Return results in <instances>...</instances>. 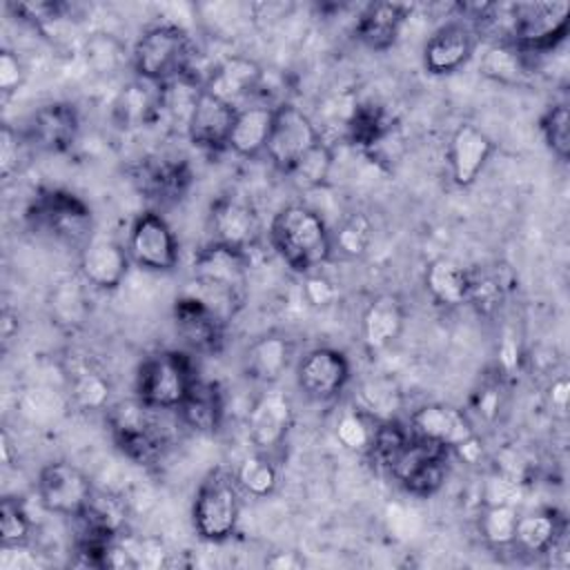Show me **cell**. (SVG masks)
<instances>
[{"mask_svg": "<svg viewBox=\"0 0 570 570\" xmlns=\"http://www.w3.org/2000/svg\"><path fill=\"white\" fill-rule=\"evenodd\" d=\"M376 425H379V421H374L372 416H367L358 407H352V410L341 414V419L336 423V439L347 450L367 454L370 448H372V441H374Z\"/></svg>", "mask_w": 570, "mask_h": 570, "instance_id": "41", "label": "cell"}, {"mask_svg": "<svg viewBox=\"0 0 570 570\" xmlns=\"http://www.w3.org/2000/svg\"><path fill=\"white\" fill-rule=\"evenodd\" d=\"M207 229L209 243L247 256L261 240V218L256 209L236 196H223L212 205Z\"/></svg>", "mask_w": 570, "mask_h": 570, "instance_id": "15", "label": "cell"}, {"mask_svg": "<svg viewBox=\"0 0 570 570\" xmlns=\"http://www.w3.org/2000/svg\"><path fill=\"white\" fill-rule=\"evenodd\" d=\"M274 105L265 102H247L238 107L227 138V149L240 158H256L265 154L274 125Z\"/></svg>", "mask_w": 570, "mask_h": 570, "instance_id": "27", "label": "cell"}, {"mask_svg": "<svg viewBox=\"0 0 570 570\" xmlns=\"http://www.w3.org/2000/svg\"><path fill=\"white\" fill-rule=\"evenodd\" d=\"M234 105L216 98L214 94L205 91L200 87L191 111L187 116L185 129H187V138L191 145H196L198 149H207V151H218V149H227V138L234 125V116H236Z\"/></svg>", "mask_w": 570, "mask_h": 570, "instance_id": "19", "label": "cell"}, {"mask_svg": "<svg viewBox=\"0 0 570 570\" xmlns=\"http://www.w3.org/2000/svg\"><path fill=\"white\" fill-rule=\"evenodd\" d=\"M38 501L47 512L60 517H80L94 501V485L89 476L69 461H51L40 468Z\"/></svg>", "mask_w": 570, "mask_h": 570, "instance_id": "11", "label": "cell"}, {"mask_svg": "<svg viewBox=\"0 0 570 570\" xmlns=\"http://www.w3.org/2000/svg\"><path fill=\"white\" fill-rule=\"evenodd\" d=\"M24 78V71H22V65H20V58L9 51V49H2L0 53V87L4 94H11L18 89V85L22 82Z\"/></svg>", "mask_w": 570, "mask_h": 570, "instance_id": "47", "label": "cell"}, {"mask_svg": "<svg viewBox=\"0 0 570 570\" xmlns=\"http://www.w3.org/2000/svg\"><path fill=\"white\" fill-rule=\"evenodd\" d=\"M27 145H29V140H27L24 134L13 131L9 125L2 127V138H0V169H2V176H4V178H9L13 171H18Z\"/></svg>", "mask_w": 570, "mask_h": 570, "instance_id": "44", "label": "cell"}, {"mask_svg": "<svg viewBox=\"0 0 570 570\" xmlns=\"http://www.w3.org/2000/svg\"><path fill=\"white\" fill-rule=\"evenodd\" d=\"M479 45V29L472 22L450 20L441 24L423 47V69L432 76H450L465 67Z\"/></svg>", "mask_w": 570, "mask_h": 570, "instance_id": "16", "label": "cell"}, {"mask_svg": "<svg viewBox=\"0 0 570 570\" xmlns=\"http://www.w3.org/2000/svg\"><path fill=\"white\" fill-rule=\"evenodd\" d=\"M372 240V223L365 214L354 212L341 220V225L332 232V247L343 256L356 258L363 256Z\"/></svg>", "mask_w": 570, "mask_h": 570, "instance_id": "40", "label": "cell"}, {"mask_svg": "<svg viewBox=\"0 0 570 570\" xmlns=\"http://www.w3.org/2000/svg\"><path fill=\"white\" fill-rule=\"evenodd\" d=\"M158 412L160 410L145 405L136 396L107 405V425L111 439L125 456L138 463H151L163 454L167 436L156 416Z\"/></svg>", "mask_w": 570, "mask_h": 570, "instance_id": "6", "label": "cell"}, {"mask_svg": "<svg viewBox=\"0 0 570 570\" xmlns=\"http://www.w3.org/2000/svg\"><path fill=\"white\" fill-rule=\"evenodd\" d=\"M494 154V140L474 122H461L448 142L450 178L456 187H470Z\"/></svg>", "mask_w": 570, "mask_h": 570, "instance_id": "20", "label": "cell"}, {"mask_svg": "<svg viewBox=\"0 0 570 570\" xmlns=\"http://www.w3.org/2000/svg\"><path fill=\"white\" fill-rule=\"evenodd\" d=\"M566 401H568V381L566 376H561L552 383V405L566 407Z\"/></svg>", "mask_w": 570, "mask_h": 570, "instance_id": "50", "label": "cell"}, {"mask_svg": "<svg viewBox=\"0 0 570 570\" xmlns=\"http://www.w3.org/2000/svg\"><path fill=\"white\" fill-rule=\"evenodd\" d=\"M503 407V390L499 383H483L474 394H472V410L483 419V421H494L499 419Z\"/></svg>", "mask_w": 570, "mask_h": 570, "instance_id": "45", "label": "cell"}, {"mask_svg": "<svg viewBox=\"0 0 570 570\" xmlns=\"http://www.w3.org/2000/svg\"><path fill=\"white\" fill-rule=\"evenodd\" d=\"M454 454H459L465 463H476L483 456V443L479 441V436L474 434L472 439H468L465 443H461L459 448L452 450Z\"/></svg>", "mask_w": 570, "mask_h": 570, "instance_id": "48", "label": "cell"}, {"mask_svg": "<svg viewBox=\"0 0 570 570\" xmlns=\"http://www.w3.org/2000/svg\"><path fill=\"white\" fill-rule=\"evenodd\" d=\"M263 76V67L254 58L236 53L218 60L200 87L234 107H243L261 87Z\"/></svg>", "mask_w": 570, "mask_h": 570, "instance_id": "22", "label": "cell"}, {"mask_svg": "<svg viewBox=\"0 0 570 570\" xmlns=\"http://www.w3.org/2000/svg\"><path fill=\"white\" fill-rule=\"evenodd\" d=\"M352 365L345 352L318 345L307 350L296 363V387L305 399L316 403H327L341 396L350 385Z\"/></svg>", "mask_w": 570, "mask_h": 570, "instance_id": "12", "label": "cell"}, {"mask_svg": "<svg viewBox=\"0 0 570 570\" xmlns=\"http://www.w3.org/2000/svg\"><path fill=\"white\" fill-rule=\"evenodd\" d=\"M412 9L401 2H372L356 18L354 33L372 51H387L396 45L405 18Z\"/></svg>", "mask_w": 570, "mask_h": 570, "instance_id": "26", "label": "cell"}, {"mask_svg": "<svg viewBox=\"0 0 570 570\" xmlns=\"http://www.w3.org/2000/svg\"><path fill=\"white\" fill-rule=\"evenodd\" d=\"M318 142H323V134L301 107L294 102L276 105L265 156L278 171L287 176Z\"/></svg>", "mask_w": 570, "mask_h": 570, "instance_id": "8", "label": "cell"}, {"mask_svg": "<svg viewBox=\"0 0 570 570\" xmlns=\"http://www.w3.org/2000/svg\"><path fill=\"white\" fill-rule=\"evenodd\" d=\"M336 296H338V289L327 276H323L318 272L305 274V298L309 305L327 307L336 301Z\"/></svg>", "mask_w": 570, "mask_h": 570, "instance_id": "46", "label": "cell"}, {"mask_svg": "<svg viewBox=\"0 0 570 570\" xmlns=\"http://www.w3.org/2000/svg\"><path fill=\"white\" fill-rule=\"evenodd\" d=\"M125 247L129 252L131 263L147 272L167 274L174 272L180 261V247L171 225L165 216L151 209L140 212L131 220Z\"/></svg>", "mask_w": 570, "mask_h": 570, "instance_id": "10", "label": "cell"}, {"mask_svg": "<svg viewBox=\"0 0 570 570\" xmlns=\"http://www.w3.org/2000/svg\"><path fill=\"white\" fill-rule=\"evenodd\" d=\"M163 107V85L134 80L120 89L114 102V116L120 127H140L149 122Z\"/></svg>", "mask_w": 570, "mask_h": 570, "instance_id": "32", "label": "cell"}, {"mask_svg": "<svg viewBox=\"0 0 570 570\" xmlns=\"http://www.w3.org/2000/svg\"><path fill=\"white\" fill-rule=\"evenodd\" d=\"M80 131V116L69 102H47L38 107L29 120L24 136L29 145H36L42 151L62 154L71 149Z\"/></svg>", "mask_w": 570, "mask_h": 570, "instance_id": "21", "label": "cell"}, {"mask_svg": "<svg viewBox=\"0 0 570 570\" xmlns=\"http://www.w3.org/2000/svg\"><path fill=\"white\" fill-rule=\"evenodd\" d=\"M11 321H16L13 316H11V312L9 309H4L2 312V341L7 343V341H11V336L18 332V325L13 327V323Z\"/></svg>", "mask_w": 570, "mask_h": 570, "instance_id": "51", "label": "cell"}, {"mask_svg": "<svg viewBox=\"0 0 570 570\" xmlns=\"http://www.w3.org/2000/svg\"><path fill=\"white\" fill-rule=\"evenodd\" d=\"M267 566H272V568H301L303 559L296 552H274V557L267 559Z\"/></svg>", "mask_w": 570, "mask_h": 570, "instance_id": "49", "label": "cell"}, {"mask_svg": "<svg viewBox=\"0 0 570 570\" xmlns=\"http://www.w3.org/2000/svg\"><path fill=\"white\" fill-rule=\"evenodd\" d=\"M31 537V521L18 499H2L0 503V541L2 548H22Z\"/></svg>", "mask_w": 570, "mask_h": 570, "instance_id": "42", "label": "cell"}, {"mask_svg": "<svg viewBox=\"0 0 570 570\" xmlns=\"http://www.w3.org/2000/svg\"><path fill=\"white\" fill-rule=\"evenodd\" d=\"M481 73L492 82L505 87H521L530 82L534 73V56H528L510 42L501 40L485 49L481 58Z\"/></svg>", "mask_w": 570, "mask_h": 570, "instance_id": "30", "label": "cell"}, {"mask_svg": "<svg viewBox=\"0 0 570 570\" xmlns=\"http://www.w3.org/2000/svg\"><path fill=\"white\" fill-rule=\"evenodd\" d=\"M450 450L412 434L407 445L390 463L387 472L410 494L428 499L436 494L448 474Z\"/></svg>", "mask_w": 570, "mask_h": 570, "instance_id": "9", "label": "cell"}, {"mask_svg": "<svg viewBox=\"0 0 570 570\" xmlns=\"http://www.w3.org/2000/svg\"><path fill=\"white\" fill-rule=\"evenodd\" d=\"M183 425L200 434H214L225 416V396L218 383L196 379L185 401L176 410Z\"/></svg>", "mask_w": 570, "mask_h": 570, "instance_id": "28", "label": "cell"}, {"mask_svg": "<svg viewBox=\"0 0 570 570\" xmlns=\"http://www.w3.org/2000/svg\"><path fill=\"white\" fill-rule=\"evenodd\" d=\"M174 327L183 343L200 354H216L225 341L227 323L196 294L183 289L174 301Z\"/></svg>", "mask_w": 570, "mask_h": 570, "instance_id": "14", "label": "cell"}, {"mask_svg": "<svg viewBox=\"0 0 570 570\" xmlns=\"http://www.w3.org/2000/svg\"><path fill=\"white\" fill-rule=\"evenodd\" d=\"M563 537V519L552 510H537L519 514L512 548L525 554H548Z\"/></svg>", "mask_w": 570, "mask_h": 570, "instance_id": "31", "label": "cell"}, {"mask_svg": "<svg viewBox=\"0 0 570 570\" xmlns=\"http://www.w3.org/2000/svg\"><path fill=\"white\" fill-rule=\"evenodd\" d=\"M296 354L294 341L283 332H267L256 336L243 352V374L261 385H274L283 379Z\"/></svg>", "mask_w": 570, "mask_h": 570, "instance_id": "23", "label": "cell"}, {"mask_svg": "<svg viewBox=\"0 0 570 570\" xmlns=\"http://www.w3.org/2000/svg\"><path fill=\"white\" fill-rule=\"evenodd\" d=\"M519 514L517 503H485L476 519L481 539L492 548H512Z\"/></svg>", "mask_w": 570, "mask_h": 570, "instance_id": "37", "label": "cell"}, {"mask_svg": "<svg viewBox=\"0 0 570 570\" xmlns=\"http://www.w3.org/2000/svg\"><path fill=\"white\" fill-rule=\"evenodd\" d=\"M410 432L423 441L454 450L476 434L470 414L452 403H423L410 414Z\"/></svg>", "mask_w": 570, "mask_h": 570, "instance_id": "17", "label": "cell"}, {"mask_svg": "<svg viewBox=\"0 0 570 570\" xmlns=\"http://www.w3.org/2000/svg\"><path fill=\"white\" fill-rule=\"evenodd\" d=\"M85 51H87V60L94 67H98L100 71L116 69L122 62V58H125L122 45L111 33H94L87 40Z\"/></svg>", "mask_w": 570, "mask_h": 570, "instance_id": "43", "label": "cell"}, {"mask_svg": "<svg viewBox=\"0 0 570 570\" xmlns=\"http://www.w3.org/2000/svg\"><path fill=\"white\" fill-rule=\"evenodd\" d=\"M332 169H334V154H332V147L323 140L296 163V167L287 174V178L298 189L309 191V189L323 187L330 180Z\"/></svg>", "mask_w": 570, "mask_h": 570, "instance_id": "38", "label": "cell"}, {"mask_svg": "<svg viewBox=\"0 0 570 570\" xmlns=\"http://www.w3.org/2000/svg\"><path fill=\"white\" fill-rule=\"evenodd\" d=\"M539 131L552 156L566 163L570 158V111L563 102L550 105L541 114Z\"/></svg>", "mask_w": 570, "mask_h": 570, "instance_id": "39", "label": "cell"}, {"mask_svg": "<svg viewBox=\"0 0 570 570\" xmlns=\"http://www.w3.org/2000/svg\"><path fill=\"white\" fill-rule=\"evenodd\" d=\"M131 258L122 243L111 236H91L78 256V272L82 283L94 289L111 292L127 278Z\"/></svg>", "mask_w": 570, "mask_h": 570, "instance_id": "18", "label": "cell"}, {"mask_svg": "<svg viewBox=\"0 0 570 570\" xmlns=\"http://www.w3.org/2000/svg\"><path fill=\"white\" fill-rule=\"evenodd\" d=\"M354 407H358L374 421H390L396 419V412L401 407V392L394 381L372 376L358 385Z\"/></svg>", "mask_w": 570, "mask_h": 570, "instance_id": "36", "label": "cell"}, {"mask_svg": "<svg viewBox=\"0 0 570 570\" xmlns=\"http://www.w3.org/2000/svg\"><path fill=\"white\" fill-rule=\"evenodd\" d=\"M196 379L198 374L187 352L160 350L145 356L138 365L134 396L160 412L178 410Z\"/></svg>", "mask_w": 570, "mask_h": 570, "instance_id": "4", "label": "cell"}, {"mask_svg": "<svg viewBox=\"0 0 570 570\" xmlns=\"http://www.w3.org/2000/svg\"><path fill=\"white\" fill-rule=\"evenodd\" d=\"M405 303L401 296L383 292L367 301L361 314V341L367 352H383L399 341L405 330Z\"/></svg>", "mask_w": 570, "mask_h": 570, "instance_id": "25", "label": "cell"}, {"mask_svg": "<svg viewBox=\"0 0 570 570\" xmlns=\"http://www.w3.org/2000/svg\"><path fill=\"white\" fill-rule=\"evenodd\" d=\"M67 390L80 410H107L109 381L91 361H76L67 367Z\"/></svg>", "mask_w": 570, "mask_h": 570, "instance_id": "33", "label": "cell"}, {"mask_svg": "<svg viewBox=\"0 0 570 570\" xmlns=\"http://www.w3.org/2000/svg\"><path fill=\"white\" fill-rule=\"evenodd\" d=\"M345 131H347V140L352 145H356L361 149H372L392 131V120L383 107L363 102V105L352 107V111L345 120Z\"/></svg>", "mask_w": 570, "mask_h": 570, "instance_id": "34", "label": "cell"}, {"mask_svg": "<svg viewBox=\"0 0 570 570\" xmlns=\"http://www.w3.org/2000/svg\"><path fill=\"white\" fill-rule=\"evenodd\" d=\"M508 38L512 47L528 56L550 53L566 40L570 24L568 2H517L508 4Z\"/></svg>", "mask_w": 570, "mask_h": 570, "instance_id": "5", "label": "cell"}, {"mask_svg": "<svg viewBox=\"0 0 570 570\" xmlns=\"http://www.w3.org/2000/svg\"><path fill=\"white\" fill-rule=\"evenodd\" d=\"M27 220L33 229L65 243H87L91 236L89 205L67 189H42L27 209Z\"/></svg>", "mask_w": 570, "mask_h": 570, "instance_id": "7", "label": "cell"}, {"mask_svg": "<svg viewBox=\"0 0 570 570\" xmlns=\"http://www.w3.org/2000/svg\"><path fill=\"white\" fill-rule=\"evenodd\" d=\"M243 497L245 494L234 476V470H227V468L209 470L194 494V503H191L194 532L209 543H223L232 539L240 521Z\"/></svg>", "mask_w": 570, "mask_h": 570, "instance_id": "3", "label": "cell"}, {"mask_svg": "<svg viewBox=\"0 0 570 570\" xmlns=\"http://www.w3.org/2000/svg\"><path fill=\"white\" fill-rule=\"evenodd\" d=\"M294 423L292 399L276 387L261 392L247 412V439L256 452L274 456L287 441Z\"/></svg>", "mask_w": 570, "mask_h": 570, "instance_id": "13", "label": "cell"}, {"mask_svg": "<svg viewBox=\"0 0 570 570\" xmlns=\"http://www.w3.org/2000/svg\"><path fill=\"white\" fill-rule=\"evenodd\" d=\"M269 243L287 267L298 274L318 272L332 254V229L325 218L301 203L281 207L269 223Z\"/></svg>", "mask_w": 570, "mask_h": 570, "instance_id": "1", "label": "cell"}, {"mask_svg": "<svg viewBox=\"0 0 570 570\" xmlns=\"http://www.w3.org/2000/svg\"><path fill=\"white\" fill-rule=\"evenodd\" d=\"M196 47L187 29L174 22H160L145 29L131 47L129 60L140 80L169 85L180 78H191Z\"/></svg>", "mask_w": 570, "mask_h": 570, "instance_id": "2", "label": "cell"}, {"mask_svg": "<svg viewBox=\"0 0 570 570\" xmlns=\"http://www.w3.org/2000/svg\"><path fill=\"white\" fill-rule=\"evenodd\" d=\"M423 285L430 298L441 307H459L470 296V272L450 258H434L428 263Z\"/></svg>", "mask_w": 570, "mask_h": 570, "instance_id": "29", "label": "cell"}, {"mask_svg": "<svg viewBox=\"0 0 570 570\" xmlns=\"http://www.w3.org/2000/svg\"><path fill=\"white\" fill-rule=\"evenodd\" d=\"M134 185L154 200H176L191 183L189 165L169 156H145L131 167Z\"/></svg>", "mask_w": 570, "mask_h": 570, "instance_id": "24", "label": "cell"}, {"mask_svg": "<svg viewBox=\"0 0 570 570\" xmlns=\"http://www.w3.org/2000/svg\"><path fill=\"white\" fill-rule=\"evenodd\" d=\"M234 476L243 490V494L254 499L269 497L278 485V468L274 456L263 452H252L234 468Z\"/></svg>", "mask_w": 570, "mask_h": 570, "instance_id": "35", "label": "cell"}]
</instances>
